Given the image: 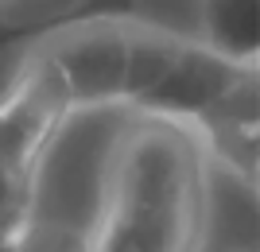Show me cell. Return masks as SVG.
I'll return each mask as SVG.
<instances>
[{
	"label": "cell",
	"mask_w": 260,
	"mask_h": 252,
	"mask_svg": "<svg viewBox=\"0 0 260 252\" xmlns=\"http://www.w3.org/2000/svg\"><path fill=\"white\" fill-rule=\"evenodd\" d=\"M51 66L58 70L70 105H109L124 101V31L120 27H82L51 47Z\"/></svg>",
	"instance_id": "5"
},
{
	"label": "cell",
	"mask_w": 260,
	"mask_h": 252,
	"mask_svg": "<svg viewBox=\"0 0 260 252\" xmlns=\"http://www.w3.org/2000/svg\"><path fill=\"white\" fill-rule=\"evenodd\" d=\"M66 109L70 97L51 58H43L0 105V237H16L23 229L35 152Z\"/></svg>",
	"instance_id": "3"
},
{
	"label": "cell",
	"mask_w": 260,
	"mask_h": 252,
	"mask_svg": "<svg viewBox=\"0 0 260 252\" xmlns=\"http://www.w3.org/2000/svg\"><path fill=\"white\" fill-rule=\"evenodd\" d=\"M249 70H256V62L245 66V62H233V58L217 55L206 43H183L171 70L132 109L148 113V117H167V121H194L198 113H206L221 93H229Z\"/></svg>",
	"instance_id": "4"
},
{
	"label": "cell",
	"mask_w": 260,
	"mask_h": 252,
	"mask_svg": "<svg viewBox=\"0 0 260 252\" xmlns=\"http://www.w3.org/2000/svg\"><path fill=\"white\" fill-rule=\"evenodd\" d=\"M256 8L260 0H202V27L206 47L233 62H256Z\"/></svg>",
	"instance_id": "7"
},
{
	"label": "cell",
	"mask_w": 260,
	"mask_h": 252,
	"mask_svg": "<svg viewBox=\"0 0 260 252\" xmlns=\"http://www.w3.org/2000/svg\"><path fill=\"white\" fill-rule=\"evenodd\" d=\"M132 113L136 109L128 101H109V105H70L54 121L27 175L23 225H54L93 241Z\"/></svg>",
	"instance_id": "2"
},
{
	"label": "cell",
	"mask_w": 260,
	"mask_h": 252,
	"mask_svg": "<svg viewBox=\"0 0 260 252\" xmlns=\"http://www.w3.org/2000/svg\"><path fill=\"white\" fill-rule=\"evenodd\" d=\"M194 252H256V178L206 155Z\"/></svg>",
	"instance_id": "6"
},
{
	"label": "cell",
	"mask_w": 260,
	"mask_h": 252,
	"mask_svg": "<svg viewBox=\"0 0 260 252\" xmlns=\"http://www.w3.org/2000/svg\"><path fill=\"white\" fill-rule=\"evenodd\" d=\"M179 47H183V39L163 35V31H124V82H120V93H124L128 105H136L171 70Z\"/></svg>",
	"instance_id": "8"
},
{
	"label": "cell",
	"mask_w": 260,
	"mask_h": 252,
	"mask_svg": "<svg viewBox=\"0 0 260 252\" xmlns=\"http://www.w3.org/2000/svg\"><path fill=\"white\" fill-rule=\"evenodd\" d=\"M16 252H89V237L54 225H23L16 233Z\"/></svg>",
	"instance_id": "9"
},
{
	"label": "cell",
	"mask_w": 260,
	"mask_h": 252,
	"mask_svg": "<svg viewBox=\"0 0 260 252\" xmlns=\"http://www.w3.org/2000/svg\"><path fill=\"white\" fill-rule=\"evenodd\" d=\"M206 152L183 121L132 113L89 252H194Z\"/></svg>",
	"instance_id": "1"
},
{
	"label": "cell",
	"mask_w": 260,
	"mask_h": 252,
	"mask_svg": "<svg viewBox=\"0 0 260 252\" xmlns=\"http://www.w3.org/2000/svg\"><path fill=\"white\" fill-rule=\"evenodd\" d=\"M0 252H16V237H4V241H0Z\"/></svg>",
	"instance_id": "10"
}]
</instances>
